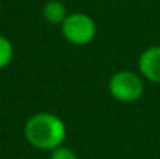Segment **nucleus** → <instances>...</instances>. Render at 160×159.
I'll return each mask as SVG.
<instances>
[{"mask_svg": "<svg viewBox=\"0 0 160 159\" xmlns=\"http://www.w3.org/2000/svg\"><path fill=\"white\" fill-rule=\"evenodd\" d=\"M23 134L31 147L38 150L52 151L64 145L67 139V128L61 117L44 111L31 115L27 120Z\"/></svg>", "mask_w": 160, "mask_h": 159, "instance_id": "nucleus-1", "label": "nucleus"}, {"mask_svg": "<svg viewBox=\"0 0 160 159\" xmlns=\"http://www.w3.org/2000/svg\"><path fill=\"white\" fill-rule=\"evenodd\" d=\"M107 89L117 102L134 103L142 98L145 92V84L142 75L132 70H118L113 75H110Z\"/></svg>", "mask_w": 160, "mask_h": 159, "instance_id": "nucleus-2", "label": "nucleus"}, {"mask_svg": "<svg viewBox=\"0 0 160 159\" xmlns=\"http://www.w3.org/2000/svg\"><path fill=\"white\" fill-rule=\"evenodd\" d=\"M62 36L73 45H87L97 36V24L86 13H70L61 24Z\"/></svg>", "mask_w": 160, "mask_h": 159, "instance_id": "nucleus-3", "label": "nucleus"}, {"mask_svg": "<svg viewBox=\"0 0 160 159\" xmlns=\"http://www.w3.org/2000/svg\"><path fill=\"white\" fill-rule=\"evenodd\" d=\"M138 72L151 83L160 84V45L143 50L138 58Z\"/></svg>", "mask_w": 160, "mask_h": 159, "instance_id": "nucleus-4", "label": "nucleus"}, {"mask_svg": "<svg viewBox=\"0 0 160 159\" xmlns=\"http://www.w3.org/2000/svg\"><path fill=\"white\" fill-rule=\"evenodd\" d=\"M42 16L48 24L61 25L68 16L67 6L61 0H47L42 6Z\"/></svg>", "mask_w": 160, "mask_h": 159, "instance_id": "nucleus-5", "label": "nucleus"}, {"mask_svg": "<svg viewBox=\"0 0 160 159\" xmlns=\"http://www.w3.org/2000/svg\"><path fill=\"white\" fill-rule=\"evenodd\" d=\"M12 58H14V45H12V42L6 36L0 34V69H5L6 66H9Z\"/></svg>", "mask_w": 160, "mask_h": 159, "instance_id": "nucleus-6", "label": "nucleus"}, {"mask_svg": "<svg viewBox=\"0 0 160 159\" xmlns=\"http://www.w3.org/2000/svg\"><path fill=\"white\" fill-rule=\"evenodd\" d=\"M50 159H78V156L72 148L61 145L50 151Z\"/></svg>", "mask_w": 160, "mask_h": 159, "instance_id": "nucleus-7", "label": "nucleus"}, {"mask_svg": "<svg viewBox=\"0 0 160 159\" xmlns=\"http://www.w3.org/2000/svg\"><path fill=\"white\" fill-rule=\"evenodd\" d=\"M0 13H2V3H0Z\"/></svg>", "mask_w": 160, "mask_h": 159, "instance_id": "nucleus-8", "label": "nucleus"}]
</instances>
